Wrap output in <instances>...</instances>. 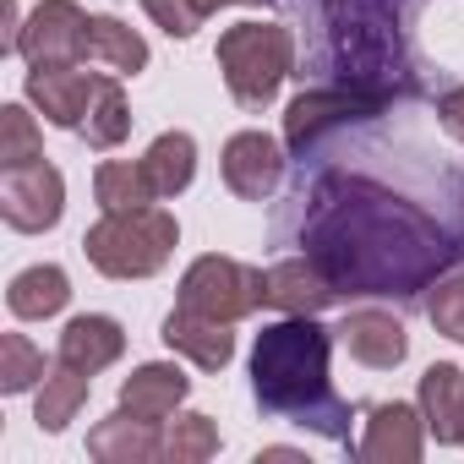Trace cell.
Instances as JSON below:
<instances>
[{"label":"cell","instance_id":"obj_1","mask_svg":"<svg viewBox=\"0 0 464 464\" xmlns=\"http://www.w3.org/2000/svg\"><path fill=\"white\" fill-rule=\"evenodd\" d=\"M306 257L323 263L339 295H415L442 279L459 246L404 197L334 175L312 191Z\"/></svg>","mask_w":464,"mask_h":464},{"label":"cell","instance_id":"obj_2","mask_svg":"<svg viewBox=\"0 0 464 464\" xmlns=\"http://www.w3.org/2000/svg\"><path fill=\"white\" fill-rule=\"evenodd\" d=\"M328 350H334V334L317 317L268 323L257 334V350H252V393L263 410L344 442L350 437V404L328 382Z\"/></svg>","mask_w":464,"mask_h":464},{"label":"cell","instance_id":"obj_3","mask_svg":"<svg viewBox=\"0 0 464 464\" xmlns=\"http://www.w3.org/2000/svg\"><path fill=\"white\" fill-rule=\"evenodd\" d=\"M175 246H180V224L159 202L131 208V213H104L82 236V257L104 279H153L175 257Z\"/></svg>","mask_w":464,"mask_h":464},{"label":"cell","instance_id":"obj_4","mask_svg":"<svg viewBox=\"0 0 464 464\" xmlns=\"http://www.w3.org/2000/svg\"><path fill=\"white\" fill-rule=\"evenodd\" d=\"M218 72L241 110H268L295 72V34L285 23H236L218 34Z\"/></svg>","mask_w":464,"mask_h":464},{"label":"cell","instance_id":"obj_5","mask_svg":"<svg viewBox=\"0 0 464 464\" xmlns=\"http://www.w3.org/2000/svg\"><path fill=\"white\" fill-rule=\"evenodd\" d=\"M180 306L202 312V317H218V323H241L252 317L257 306H268V290H263V268H246L236 257H197L186 274H180Z\"/></svg>","mask_w":464,"mask_h":464},{"label":"cell","instance_id":"obj_6","mask_svg":"<svg viewBox=\"0 0 464 464\" xmlns=\"http://www.w3.org/2000/svg\"><path fill=\"white\" fill-rule=\"evenodd\" d=\"M388 93H372V88H355V82H339V88H306L290 110H285V142L295 153H306L323 131L334 126H350V121H372L382 115Z\"/></svg>","mask_w":464,"mask_h":464},{"label":"cell","instance_id":"obj_7","mask_svg":"<svg viewBox=\"0 0 464 464\" xmlns=\"http://www.w3.org/2000/svg\"><path fill=\"white\" fill-rule=\"evenodd\" d=\"M66 213V175L50 164V159H34V164H17L0 180V218L23 236H44L55 229Z\"/></svg>","mask_w":464,"mask_h":464},{"label":"cell","instance_id":"obj_8","mask_svg":"<svg viewBox=\"0 0 464 464\" xmlns=\"http://www.w3.org/2000/svg\"><path fill=\"white\" fill-rule=\"evenodd\" d=\"M82 34H88V12L77 0H39L17 28V55L28 66H72L82 61Z\"/></svg>","mask_w":464,"mask_h":464},{"label":"cell","instance_id":"obj_9","mask_svg":"<svg viewBox=\"0 0 464 464\" xmlns=\"http://www.w3.org/2000/svg\"><path fill=\"white\" fill-rule=\"evenodd\" d=\"M218 175L241 202H268L285 180V148L268 131H236L218 153Z\"/></svg>","mask_w":464,"mask_h":464},{"label":"cell","instance_id":"obj_10","mask_svg":"<svg viewBox=\"0 0 464 464\" xmlns=\"http://www.w3.org/2000/svg\"><path fill=\"white\" fill-rule=\"evenodd\" d=\"M93 88H99V72H82V61H72V66H34L28 82H23L28 104L61 131H82Z\"/></svg>","mask_w":464,"mask_h":464},{"label":"cell","instance_id":"obj_11","mask_svg":"<svg viewBox=\"0 0 464 464\" xmlns=\"http://www.w3.org/2000/svg\"><path fill=\"white\" fill-rule=\"evenodd\" d=\"M426 453V415L420 404H372L366 410V437H361V459L372 464H415Z\"/></svg>","mask_w":464,"mask_h":464},{"label":"cell","instance_id":"obj_12","mask_svg":"<svg viewBox=\"0 0 464 464\" xmlns=\"http://www.w3.org/2000/svg\"><path fill=\"white\" fill-rule=\"evenodd\" d=\"M263 290H268V306L274 312H285V317H317V312H328L334 301H339V290H334V279L323 274V263L317 257H285V263H274L268 274H263Z\"/></svg>","mask_w":464,"mask_h":464},{"label":"cell","instance_id":"obj_13","mask_svg":"<svg viewBox=\"0 0 464 464\" xmlns=\"http://www.w3.org/2000/svg\"><path fill=\"white\" fill-rule=\"evenodd\" d=\"M236 323H218V317H202V312H191V306H175L169 317H164V328H159V339L175 350V355H186L197 372H224L229 361H236V334H229Z\"/></svg>","mask_w":464,"mask_h":464},{"label":"cell","instance_id":"obj_14","mask_svg":"<svg viewBox=\"0 0 464 464\" xmlns=\"http://www.w3.org/2000/svg\"><path fill=\"white\" fill-rule=\"evenodd\" d=\"M334 334H339V344L350 350V361H361V366H372V372H393V366L410 355V334H404V323H399L393 312H382V306H361V312H350Z\"/></svg>","mask_w":464,"mask_h":464},{"label":"cell","instance_id":"obj_15","mask_svg":"<svg viewBox=\"0 0 464 464\" xmlns=\"http://www.w3.org/2000/svg\"><path fill=\"white\" fill-rule=\"evenodd\" d=\"M88 453L99 464H153V459H164V426L142 420L131 410H115L88 431Z\"/></svg>","mask_w":464,"mask_h":464},{"label":"cell","instance_id":"obj_16","mask_svg":"<svg viewBox=\"0 0 464 464\" xmlns=\"http://www.w3.org/2000/svg\"><path fill=\"white\" fill-rule=\"evenodd\" d=\"M121 355H126V328H121L115 317H104V312L72 317V323L61 328V344H55V361H66V366H77V372H88V377H99V372L115 366Z\"/></svg>","mask_w":464,"mask_h":464},{"label":"cell","instance_id":"obj_17","mask_svg":"<svg viewBox=\"0 0 464 464\" xmlns=\"http://www.w3.org/2000/svg\"><path fill=\"white\" fill-rule=\"evenodd\" d=\"M186 393H191V377H186L175 361H148V366H137V372L121 382V410H131V415L164 426V420L186 404Z\"/></svg>","mask_w":464,"mask_h":464},{"label":"cell","instance_id":"obj_18","mask_svg":"<svg viewBox=\"0 0 464 464\" xmlns=\"http://www.w3.org/2000/svg\"><path fill=\"white\" fill-rule=\"evenodd\" d=\"M415 404H420L426 431H431L437 442H448V448H459V442H464V366H453V361L426 366Z\"/></svg>","mask_w":464,"mask_h":464},{"label":"cell","instance_id":"obj_19","mask_svg":"<svg viewBox=\"0 0 464 464\" xmlns=\"http://www.w3.org/2000/svg\"><path fill=\"white\" fill-rule=\"evenodd\" d=\"M82 61L88 66H104L115 77H137L148 66V39L137 28H126L121 17H88V34H82Z\"/></svg>","mask_w":464,"mask_h":464},{"label":"cell","instance_id":"obj_20","mask_svg":"<svg viewBox=\"0 0 464 464\" xmlns=\"http://www.w3.org/2000/svg\"><path fill=\"white\" fill-rule=\"evenodd\" d=\"M66 301H72V279H66V268H55V263L23 268V274L12 279V290H6V306H12V317H23V323H44V317L66 312Z\"/></svg>","mask_w":464,"mask_h":464},{"label":"cell","instance_id":"obj_21","mask_svg":"<svg viewBox=\"0 0 464 464\" xmlns=\"http://www.w3.org/2000/svg\"><path fill=\"white\" fill-rule=\"evenodd\" d=\"M88 388H93V377L88 372H77V366H66V361H55L50 366V377L39 382V404H34V420H39V431H66L72 420H77V410L88 404Z\"/></svg>","mask_w":464,"mask_h":464},{"label":"cell","instance_id":"obj_22","mask_svg":"<svg viewBox=\"0 0 464 464\" xmlns=\"http://www.w3.org/2000/svg\"><path fill=\"white\" fill-rule=\"evenodd\" d=\"M142 169H148L159 202H164V197H180V191L197 180V137H191V131H164V137H153V148L142 153Z\"/></svg>","mask_w":464,"mask_h":464},{"label":"cell","instance_id":"obj_23","mask_svg":"<svg viewBox=\"0 0 464 464\" xmlns=\"http://www.w3.org/2000/svg\"><path fill=\"white\" fill-rule=\"evenodd\" d=\"M93 197H99L104 213H131V208L159 202V191H153L142 159H137V164H131V159H104V164L93 169Z\"/></svg>","mask_w":464,"mask_h":464},{"label":"cell","instance_id":"obj_24","mask_svg":"<svg viewBox=\"0 0 464 464\" xmlns=\"http://www.w3.org/2000/svg\"><path fill=\"white\" fill-rule=\"evenodd\" d=\"M82 137L88 148H121L131 137V110H126V93H121V77H99L93 88V104H88V121H82Z\"/></svg>","mask_w":464,"mask_h":464},{"label":"cell","instance_id":"obj_25","mask_svg":"<svg viewBox=\"0 0 464 464\" xmlns=\"http://www.w3.org/2000/svg\"><path fill=\"white\" fill-rule=\"evenodd\" d=\"M213 453H218V426H213L208 415L186 410V415L164 420V459H169V464H202V459H213Z\"/></svg>","mask_w":464,"mask_h":464},{"label":"cell","instance_id":"obj_26","mask_svg":"<svg viewBox=\"0 0 464 464\" xmlns=\"http://www.w3.org/2000/svg\"><path fill=\"white\" fill-rule=\"evenodd\" d=\"M44 377H50V361H44V350L28 334H6V339H0V393H28Z\"/></svg>","mask_w":464,"mask_h":464},{"label":"cell","instance_id":"obj_27","mask_svg":"<svg viewBox=\"0 0 464 464\" xmlns=\"http://www.w3.org/2000/svg\"><path fill=\"white\" fill-rule=\"evenodd\" d=\"M34 159H44V131L23 104H6L0 110V164L17 169V164H34Z\"/></svg>","mask_w":464,"mask_h":464},{"label":"cell","instance_id":"obj_28","mask_svg":"<svg viewBox=\"0 0 464 464\" xmlns=\"http://www.w3.org/2000/svg\"><path fill=\"white\" fill-rule=\"evenodd\" d=\"M426 317H431V328H437V334L464 339V268L431 285V295H426Z\"/></svg>","mask_w":464,"mask_h":464},{"label":"cell","instance_id":"obj_29","mask_svg":"<svg viewBox=\"0 0 464 464\" xmlns=\"http://www.w3.org/2000/svg\"><path fill=\"white\" fill-rule=\"evenodd\" d=\"M142 12H148L153 28H164L169 39H191V34L208 23V12L197 6V0H142Z\"/></svg>","mask_w":464,"mask_h":464},{"label":"cell","instance_id":"obj_30","mask_svg":"<svg viewBox=\"0 0 464 464\" xmlns=\"http://www.w3.org/2000/svg\"><path fill=\"white\" fill-rule=\"evenodd\" d=\"M437 121H442V131H448V137H459V142H464V88H453V93H442V99H437Z\"/></svg>","mask_w":464,"mask_h":464},{"label":"cell","instance_id":"obj_31","mask_svg":"<svg viewBox=\"0 0 464 464\" xmlns=\"http://www.w3.org/2000/svg\"><path fill=\"white\" fill-rule=\"evenodd\" d=\"M197 6H202V12H208V17H213V12H218V6H268V0H197Z\"/></svg>","mask_w":464,"mask_h":464}]
</instances>
